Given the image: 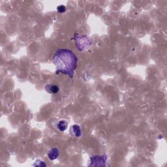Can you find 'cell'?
<instances>
[{
  "mask_svg": "<svg viewBox=\"0 0 167 167\" xmlns=\"http://www.w3.org/2000/svg\"><path fill=\"white\" fill-rule=\"evenodd\" d=\"M47 155H48V159L50 161H54L55 159H56L57 158H58V157L59 156V149L56 148H51L50 150L48 152Z\"/></svg>",
  "mask_w": 167,
  "mask_h": 167,
  "instance_id": "obj_4",
  "label": "cell"
},
{
  "mask_svg": "<svg viewBox=\"0 0 167 167\" xmlns=\"http://www.w3.org/2000/svg\"><path fill=\"white\" fill-rule=\"evenodd\" d=\"M34 166H46V165L45 163V162H43L42 161L40 160V159H37L35 162H34V164L33 165Z\"/></svg>",
  "mask_w": 167,
  "mask_h": 167,
  "instance_id": "obj_7",
  "label": "cell"
},
{
  "mask_svg": "<svg viewBox=\"0 0 167 167\" xmlns=\"http://www.w3.org/2000/svg\"><path fill=\"white\" fill-rule=\"evenodd\" d=\"M107 160V156L106 154L102 155H93L90 157L89 159V166H105Z\"/></svg>",
  "mask_w": 167,
  "mask_h": 167,
  "instance_id": "obj_2",
  "label": "cell"
},
{
  "mask_svg": "<svg viewBox=\"0 0 167 167\" xmlns=\"http://www.w3.org/2000/svg\"><path fill=\"white\" fill-rule=\"evenodd\" d=\"M52 62L55 67V73H62L72 78L78 63V58L72 50L59 48L55 51Z\"/></svg>",
  "mask_w": 167,
  "mask_h": 167,
  "instance_id": "obj_1",
  "label": "cell"
},
{
  "mask_svg": "<svg viewBox=\"0 0 167 167\" xmlns=\"http://www.w3.org/2000/svg\"><path fill=\"white\" fill-rule=\"evenodd\" d=\"M67 126H68L67 122L65 121V120H63V119H62V120L59 121L57 123V125H56L57 129L59 131H62V132L65 131L67 129Z\"/></svg>",
  "mask_w": 167,
  "mask_h": 167,
  "instance_id": "obj_6",
  "label": "cell"
},
{
  "mask_svg": "<svg viewBox=\"0 0 167 167\" xmlns=\"http://www.w3.org/2000/svg\"><path fill=\"white\" fill-rule=\"evenodd\" d=\"M45 89L47 92L52 94H55L59 92V87L54 84H48L45 86Z\"/></svg>",
  "mask_w": 167,
  "mask_h": 167,
  "instance_id": "obj_5",
  "label": "cell"
},
{
  "mask_svg": "<svg viewBox=\"0 0 167 167\" xmlns=\"http://www.w3.org/2000/svg\"><path fill=\"white\" fill-rule=\"evenodd\" d=\"M70 134L75 137H80L82 135V132H81V128L78 125H72L70 128Z\"/></svg>",
  "mask_w": 167,
  "mask_h": 167,
  "instance_id": "obj_3",
  "label": "cell"
},
{
  "mask_svg": "<svg viewBox=\"0 0 167 167\" xmlns=\"http://www.w3.org/2000/svg\"><path fill=\"white\" fill-rule=\"evenodd\" d=\"M66 11V8L65 7L64 5H59L58 7H57V11L58 12H59V13H63V12H65Z\"/></svg>",
  "mask_w": 167,
  "mask_h": 167,
  "instance_id": "obj_8",
  "label": "cell"
}]
</instances>
